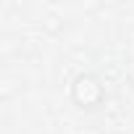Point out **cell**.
<instances>
[{
  "label": "cell",
  "mask_w": 134,
  "mask_h": 134,
  "mask_svg": "<svg viewBox=\"0 0 134 134\" xmlns=\"http://www.w3.org/2000/svg\"><path fill=\"white\" fill-rule=\"evenodd\" d=\"M69 95H71V103H74L76 108H82V110H95V108H100V105L105 103V84H103L95 74L84 71V74H76V76H74Z\"/></svg>",
  "instance_id": "1"
}]
</instances>
